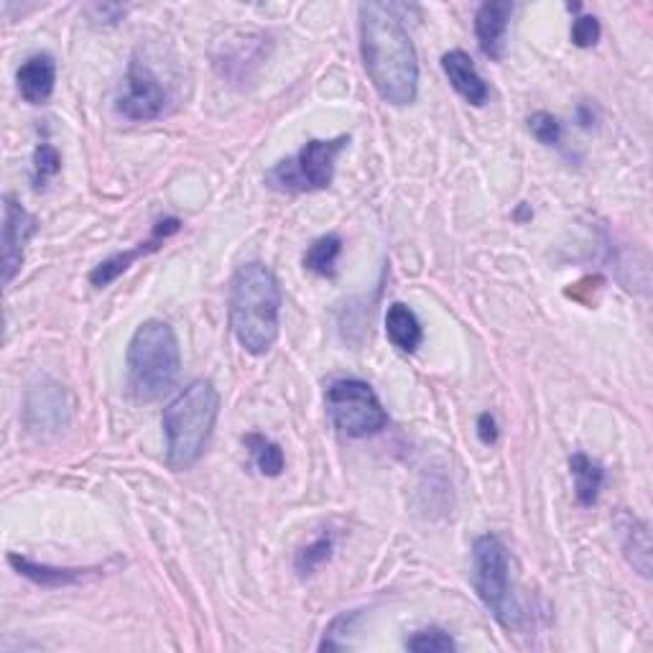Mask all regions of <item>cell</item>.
<instances>
[{
    "label": "cell",
    "mask_w": 653,
    "mask_h": 653,
    "mask_svg": "<svg viewBox=\"0 0 653 653\" xmlns=\"http://www.w3.org/2000/svg\"><path fill=\"white\" fill-rule=\"evenodd\" d=\"M360 54L375 92L388 105H411L419 95V60L394 5H360Z\"/></svg>",
    "instance_id": "6da1fadb"
},
{
    "label": "cell",
    "mask_w": 653,
    "mask_h": 653,
    "mask_svg": "<svg viewBox=\"0 0 653 653\" xmlns=\"http://www.w3.org/2000/svg\"><path fill=\"white\" fill-rule=\"evenodd\" d=\"M18 92L28 105H43L56 85V62L52 54H34L18 67Z\"/></svg>",
    "instance_id": "4fadbf2b"
},
{
    "label": "cell",
    "mask_w": 653,
    "mask_h": 653,
    "mask_svg": "<svg viewBox=\"0 0 653 653\" xmlns=\"http://www.w3.org/2000/svg\"><path fill=\"white\" fill-rule=\"evenodd\" d=\"M441 69H445L449 85L454 87V92L462 100H468V103L475 107H483L485 103H488V98H490L488 82L481 77L473 56H470L468 52H462V49H452V52H447L445 56H441Z\"/></svg>",
    "instance_id": "7c38bea8"
},
{
    "label": "cell",
    "mask_w": 653,
    "mask_h": 653,
    "mask_svg": "<svg viewBox=\"0 0 653 653\" xmlns=\"http://www.w3.org/2000/svg\"><path fill=\"white\" fill-rule=\"evenodd\" d=\"M324 406L335 430L350 439L373 437L388 426V413L381 398L360 379L332 381L324 394Z\"/></svg>",
    "instance_id": "52a82bcc"
},
{
    "label": "cell",
    "mask_w": 653,
    "mask_h": 653,
    "mask_svg": "<svg viewBox=\"0 0 653 653\" xmlns=\"http://www.w3.org/2000/svg\"><path fill=\"white\" fill-rule=\"evenodd\" d=\"M577 120H579V126L582 128H590L592 123H594V113H592V107L590 105H579L577 107Z\"/></svg>",
    "instance_id": "4316f807"
},
{
    "label": "cell",
    "mask_w": 653,
    "mask_h": 653,
    "mask_svg": "<svg viewBox=\"0 0 653 653\" xmlns=\"http://www.w3.org/2000/svg\"><path fill=\"white\" fill-rule=\"evenodd\" d=\"M128 388L138 404L164 398L181 373V350L177 332L162 319H146L133 332L126 353Z\"/></svg>",
    "instance_id": "277c9868"
},
{
    "label": "cell",
    "mask_w": 653,
    "mask_h": 653,
    "mask_svg": "<svg viewBox=\"0 0 653 653\" xmlns=\"http://www.w3.org/2000/svg\"><path fill=\"white\" fill-rule=\"evenodd\" d=\"M243 441H245V447L251 449V454L258 464L260 475L279 477L281 473H284L286 457H284V449L276 445V441L264 437V434H248V437H245Z\"/></svg>",
    "instance_id": "d6986e66"
},
{
    "label": "cell",
    "mask_w": 653,
    "mask_h": 653,
    "mask_svg": "<svg viewBox=\"0 0 653 653\" xmlns=\"http://www.w3.org/2000/svg\"><path fill=\"white\" fill-rule=\"evenodd\" d=\"M473 579L477 598L488 607V613L500 626L516 630L524 623L516 594L511 585V559H508L505 543L496 534H483L473 543Z\"/></svg>",
    "instance_id": "5b68a950"
},
{
    "label": "cell",
    "mask_w": 653,
    "mask_h": 653,
    "mask_svg": "<svg viewBox=\"0 0 653 653\" xmlns=\"http://www.w3.org/2000/svg\"><path fill=\"white\" fill-rule=\"evenodd\" d=\"M602 28L594 16H577L572 21V43L579 49H590L600 41Z\"/></svg>",
    "instance_id": "d4e9b609"
},
{
    "label": "cell",
    "mask_w": 653,
    "mask_h": 653,
    "mask_svg": "<svg viewBox=\"0 0 653 653\" xmlns=\"http://www.w3.org/2000/svg\"><path fill=\"white\" fill-rule=\"evenodd\" d=\"M569 473L575 477L577 503L582 508H592L600 498L602 483H605V468L585 452H575L569 457Z\"/></svg>",
    "instance_id": "9a60e30c"
},
{
    "label": "cell",
    "mask_w": 653,
    "mask_h": 653,
    "mask_svg": "<svg viewBox=\"0 0 653 653\" xmlns=\"http://www.w3.org/2000/svg\"><path fill=\"white\" fill-rule=\"evenodd\" d=\"M220 417V394L209 381H192L164 409L166 462L174 470H190L205 454V447Z\"/></svg>",
    "instance_id": "3957f363"
},
{
    "label": "cell",
    "mask_w": 653,
    "mask_h": 653,
    "mask_svg": "<svg viewBox=\"0 0 653 653\" xmlns=\"http://www.w3.org/2000/svg\"><path fill=\"white\" fill-rule=\"evenodd\" d=\"M406 649L413 653H447L457 651V641L441 628H422L406 638Z\"/></svg>",
    "instance_id": "ffe728a7"
},
{
    "label": "cell",
    "mask_w": 653,
    "mask_h": 653,
    "mask_svg": "<svg viewBox=\"0 0 653 653\" xmlns=\"http://www.w3.org/2000/svg\"><path fill=\"white\" fill-rule=\"evenodd\" d=\"M9 564L18 572L21 577H26L28 582L39 587H67L77 585L85 579V569H62V567H49V564L31 562V559L9 554Z\"/></svg>",
    "instance_id": "2e32d148"
},
{
    "label": "cell",
    "mask_w": 653,
    "mask_h": 653,
    "mask_svg": "<svg viewBox=\"0 0 653 653\" xmlns=\"http://www.w3.org/2000/svg\"><path fill=\"white\" fill-rule=\"evenodd\" d=\"M477 437H481L483 445H496L498 441V424L492 413H483V417L477 419Z\"/></svg>",
    "instance_id": "484cf974"
},
{
    "label": "cell",
    "mask_w": 653,
    "mask_h": 653,
    "mask_svg": "<svg viewBox=\"0 0 653 653\" xmlns=\"http://www.w3.org/2000/svg\"><path fill=\"white\" fill-rule=\"evenodd\" d=\"M230 330L251 355H266L279 340L281 286L273 271L258 260L245 264L230 281Z\"/></svg>",
    "instance_id": "7a4b0ae2"
},
{
    "label": "cell",
    "mask_w": 653,
    "mask_h": 653,
    "mask_svg": "<svg viewBox=\"0 0 653 653\" xmlns=\"http://www.w3.org/2000/svg\"><path fill=\"white\" fill-rule=\"evenodd\" d=\"M332 549H335V541H332V536H326V534L319 536L317 541H311L309 547H304L299 554H296V562H294L296 572H299L302 577L315 575V572L322 567L324 562H330Z\"/></svg>",
    "instance_id": "44dd1931"
},
{
    "label": "cell",
    "mask_w": 653,
    "mask_h": 653,
    "mask_svg": "<svg viewBox=\"0 0 653 653\" xmlns=\"http://www.w3.org/2000/svg\"><path fill=\"white\" fill-rule=\"evenodd\" d=\"M528 130H532V136L536 138V141L543 143V146H559L562 143V123H559L556 115L551 113H534L532 118H528Z\"/></svg>",
    "instance_id": "603a6c76"
},
{
    "label": "cell",
    "mask_w": 653,
    "mask_h": 653,
    "mask_svg": "<svg viewBox=\"0 0 653 653\" xmlns=\"http://www.w3.org/2000/svg\"><path fill=\"white\" fill-rule=\"evenodd\" d=\"M181 230V220H177V217H166V220H158L154 225V230H151L149 241L138 243L136 248H130L126 253H115V256L105 258L103 264H98L95 268H92L90 273V284L95 289H105L111 286L118 276H123L128 271L130 266L136 264L138 258L143 256H151V253H156L162 245L169 241L171 235H177V232Z\"/></svg>",
    "instance_id": "30bf717a"
},
{
    "label": "cell",
    "mask_w": 653,
    "mask_h": 653,
    "mask_svg": "<svg viewBox=\"0 0 653 653\" xmlns=\"http://www.w3.org/2000/svg\"><path fill=\"white\" fill-rule=\"evenodd\" d=\"M39 230V220L13 197H3V284L11 286L24 266L26 245Z\"/></svg>",
    "instance_id": "9c48e42d"
},
{
    "label": "cell",
    "mask_w": 653,
    "mask_h": 653,
    "mask_svg": "<svg viewBox=\"0 0 653 653\" xmlns=\"http://www.w3.org/2000/svg\"><path fill=\"white\" fill-rule=\"evenodd\" d=\"M358 618H360V611L337 615V618L330 623V628L324 630V638H322V643H319V651H343V643H340V636L350 633L353 623L358 620Z\"/></svg>",
    "instance_id": "cb8c5ba5"
},
{
    "label": "cell",
    "mask_w": 653,
    "mask_h": 653,
    "mask_svg": "<svg viewBox=\"0 0 653 653\" xmlns=\"http://www.w3.org/2000/svg\"><path fill=\"white\" fill-rule=\"evenodd\" d=\"M626 526H623V549H626L628 562L633 564L638 575H651V532L649 524L638 521L633 516H623Z\"/></svg>",
    "instance_id": "e0dca14e"
},
{
    "label": "cell",
    "mask_w": 653,
    "mask_h": 653,
    "mask_svg": "<svg viewBox=\"0 0 653 653\" xmlns=\"http://www.w3.org/2000/svg\"><path fill=\"white\" fill-rule=\"evenodd\" d=\"M347 143H350V136L311 138L299 154L284 158L266 174V184L286 194L326 190L335 179L337 156L347 149Z\"/></svg>",
    "instance_id": "8992f818"
},
{
    "label": "cell",
    "mask_w": 653,
    "mask_h": 653,
    "mask_svg": "<svg viewBox=\"0 0 653 653\" xmlns=\"http://www.w3.org/2000/svg\"><path fill=\"white\" fill-rule=\"evenodd\" d=\"M513 16V3L508 0H488L475 13V36L481 52L490 60H503L505 34Z\"/></svg>",
    "instance_id": "8fae6325"
},
{
    "label": "cell",
    "mask_w": 653,
    "mask_h": 653,
    "mask_svg": "<svg viewBox=\"0 0 653 653\" xmlns=\"http://www.w3.org/2000/svg\"><path fill=\"white\" fill-rule=\"evenodd\" d=\"M386 335L401 353H417L424 343V326L419 322L417 311L396 302L386 311Z\"/></svg>",
    "instance_id": "5bb4252c"
},
{
    "label": "cell",
    "mask_w": 653,
    "mask_h": 653,
    "mask_svg": "<svg viewBox=\"0 0 653 653\" xmlns=\"http://www.w3.org/2000/svg\"><path fill=\"white\" fill-rule=\"evenodd\" d=\"M62 171V156L52 143H39L34 151V184L36 190L47 187Z\"/></svg>",
    "instance_id": "7402d4cb"
},
{
    "label": "cell",
    "mask_w": 653,
    "mask_h": 653,
    "mask_svg": "<svg viewBox=\"0 0 653 653\" xmlns=\"http://www.w3.org/2000/svg\"><path fill=\"white\" fill-rule=\"evenodd\" d=\"M164 105L166 90L158 82V77L151 72L149 64L133 56L128 64L126 90L118 98V113L133 123H149L164 113Z\"/></svg>",
    "instance_id": "ba28073f"
},
{
    "label": "cell",
    "mask_w": 653,
    "mask_h": 653,
    "mask_svg": "<svg viewBox=\"0 0 653 653\" xmlns=\"http://www.w3.org/2000/svg\"><path fill=\"white\" fill-rule=\"evenodd\" d=\"M340 253H343V238L330 232V235L317 238L315 243L309 245L307 253H304L302 264L307 271L322 276V279H332L337 273V260Z\"/></svg>",
    "instance_id": "ac0fdd59"
}]
</instances>
